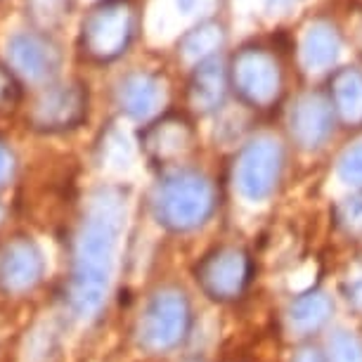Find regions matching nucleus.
I'll return each mask as SVG.
<instances>
[{
  "mask_svg": "<svg viewBox=\"0 0 362 362\" xmlns=\"http://www.w3.org/2000/svg\"><path fill=\"white\" fill-rule=\"evenodd\" d=\"M337 102L346 119H362V78L358 74H344L337 86Z\"/></svg>",
  "mask_w": 362,
  "mask_h": 362,
  "instance_id": "obj_16",
  "label": "nucleus"
},
{
  "mask_svg": "<svg viewBox=\"0 0 362 362\" xmlns=\"http://www.w3.org/2000/svg\"><path fill=\"white\" fill-rule=\"evenodd\" d=\"M218 38H221V33L214 26H204V29H197L189 36H185L182 47H185V54H189V57H202V54L211 52V47L218 43Z\"/></svg>",
  "mask_w": 362,
  "mask_h": 362,
  "instance_id": "obj_18",
  "label": "nucleus"
},
{
  "mask_svg": "<svg viewBox=\"0 0 362 362\" xmlns=\"http://www.w3.org/2000/svg\"><path fill=\"white\" fill-rule=\"evenodd\" d=\"M45 254L36 239L17 235L0 242V293L24 296L43 282Z\"/></svg>",
  "mask_w": 362,
  "mask_h": 362,
  "instance_id": "obj_6",
  "label": "nucleus"
},
{
  "mask_svg": "<svg viewBox=\"0 0 362 362\" xmlns=\"http://www.w3.org/2000/svg\"><path fill=\"white\" fill-rule=\"evenodd\" d=\"M19 95V86L15 76L5 69V66H0V105H10V102H15Z\"/></svg>",
  "mask_w": 362,
  "mask_h": 362,
  "instance_id": "obj_21",
  "label": "nucleus"
},
{
  "mask_svg": "<svg viewBox=\"0 0 362 362\" xmlns=\"http://www.w3.org/2000/svg\"><path fill=\"white\" fill-rule=\"evenodd\" d=\"M346 293H348V300H351L355 308H362V275L351 279V284H348Z\"/></svg>",
  "mask_w": 362,
  "mask_h": 362,
  "instance_id": "obj_23",
  "label": "nucleus"
},
{
  "mask_svg": "<svg viewBox=\"0 0 362 362\" xmlns=\"http://www.w3.org/2000/svg\"><path fill=\"white\" fill-rule=\"evenodd\" d=\"M251 275V261L242 249L221 247L197 265V282L214 300H232L244 291Z\"/></svg>",
  "mask_w": 362,
  "mask_h": 362,
  "instance_id": "obj_8",
  "label": "nucleus"
},
{
  "mask_svg": "<svg viewBox=\"0 0 362 362\" xmlns=\"http://www.w3.org/2000/svg\"><path fill=\"white\" fill-rule=\"evenodd\" d=\"M12 175H15V154L5 142H0V187L8 185Z\"/></svg>",
  "mask_w": 362,
  "mask_h": 362,
  "instance_id": "obj_22",
  "label": "nucleus"
},
{
  "mask_svg": "<svg viewBox=\"0 0 362 362\" xmlns=\"http://www.w3.org/2000/svg\"><path fill=\"white\" fill-rule=\"evenodd\" d=\"M332 362H362V344L346 332H339L329 341Z\"/></svg>",
  "mask_w": 362,
  "mask_h": 362,
  "instance_id": "obj_17",
  "label": "nucleus"
},
{
  "mask_svg": "<svg viewBox=\"0 0 362 362\" xmlns=\"http://www.w3.org/2000/svg\"><path fill=\"white\" fill-rule=\"evenodd\" d=\"M216 187L197 170H170L152 194V211L161 228L192 232L214 216Z\"/></svg>",
  "mask_w": 362,
  "mask_h": 362,
  "instance_id": "obj_2",
  "label": "nucleus"
},
{
  "mask_svg": "<svg viewBox=\"0 0 362 362\" xmlns=\"http://www.w3.org/2000/svg\"><path fill=\"white\" fill-rule=\"evenodd\" d=\"M166 98V88L156 76L145 71H135L119 83L116 90V100L119 107L124 109L126 116H131L135 121H145L159 112Z\"/></svg>",
  "mask_w": 362,
  "mask_h": 362,
  "instance_id": "obj_11",
  "label": "nucleus"
},
{
  "mask_svg": "<svg viewBox=\"0 0 362 362\" xmlns=\"http://www.w3.org/2000/svg\"><path fill=\"white\" fill-rule=\"evenodd\" d=\"M3 221H5V206L0 204V225H3Z\"/></svg>",
  "mask_w": 362,
  "mask_h": 362,
  "instance_id": "obj_25",
  "label": "nucleus"
},
{
  "mask_svg": "<svg viewBox=\"0 0 362 362\" xmlns=\"http://www.w3.org/2000/svg\"><path fill=\"white\" fill-rule=\"evenodd\" d=\"M279 168H282V152L277 142H251L242 149L235 166V185L239 194L254 204L268 199L279 180Z\"/></svg>",
  "mask_w": 362,
  "mask_h": 362,
  "instance_id": "obj_7",
  "label": "nucleus"
},
{
  "mask_svg": "<svg viewBox=\"0 0 362 362\" xmlns=\"http://www.w3.org/2000/svg\"><path fill=\"white\" fill-rule=\"evenodd\" d=\"M88 119V90L81 83L45 88L29 109V124L40 133H64Z\"/></svg>",
  "mask_w": 362,
  "mask_h": 362,
  "instance_id": "obj_5",
  "label": "nucleus"
},
{
  "mask_svg": "<svg viewBox=\"0 0 362 362\" xmlns=\"http://www.w3.org/2000/svg\"><path fill=\"white\" fill-rule=\"evenodd\" d=\"M225 95V76L221 64L209 59L197 66L192 86H189V102L199 112H211L223 102Z\"/></svg>",
  "mask_w": 362,
  "mask_h": 362,
  "instance_id": "obj_13",
  "label": "nucleus"
},
{
  "mask_svg": "<svg viewBox=\"0 0 362 362\" xmlns=\"http://www.w3.org/2000/svg\"><path fill=\"white\" fill-rule=\"evenodd\" d=\"M126 216L128 202L119 187H100L86 202L83 218L74 232L66 284V300L78 320H93L107 303Z\"/></svg>",
  "mask_w": 362,
  "mask_h": 362,
  "instance_id": "obj_1",
  "label": "nucleus"
},
{
  "mask_svg": "<svg viewBox=\"0 0 362 362\" xmlns=\"http://www.w3.org/2000/svg\"><path fill=\"white\" fill-rule=\"evenodd\" d=\"M192 327V305L185 291L161 286L147 298L135 322V344L149 355H166L182 346Z\"/></svg>",
  "mask_w": 362,
  "mask_h": 362,
  "instance_id": "obj_3",
  "label": "nucleus"
},
{
  "mask_svg": "<svg viewBox=\"0 0 362 362\" xmlns=\"http://www.w3.org/2000/svg\"><path fill=\"white\" fill-rule=\"evenodd\" d=\"M8 59L15 74L31 81V83L50 81L59 71V64H62V54H59L57 45L50 38L33 31L15 33L10 38Z\"/></svg>",
  "mask_w": 362,
  "mask_h": 362,
  "instance_id": "obj_10",
  "label": "nucleus"
},
{
  "mask_svg": "<svg viewBox=\"0 0 362 362\" xmlns=\"http://www.w3.org/2000/svg\"><path fill=\"white\" fill-rule=\"evenodd\" d=\"M329 131V112L320 102H300L291 116V133L300 145H317Z\"/></svg>",
  "mask_w": 362,
  "mask_h": 362,
  "instance_id": "obj_14",
  "label": "nucleus"
},
{
  "mask_svg": "<svg viewBox=\"0 0 362 362\" xmlns=\"http://www.w3.org/2000/svg\"><path fill=\"white\" fill-rule=\"evenodd\" d=\"M329 310L332 305L325 293H305V296H298L289 308L291 332H296L298 337H305V334L320 329L327 322V317H329Z\"/></svg>",
  "mask_w": 362,
  "mask_h": 362,
  "instance_id": "obj_15",
  "label": "nucleus"
},
{
  "mask_svg": "<svg viewBox=\"0 0 362 362\" xmlns=\"http://www.w3.org/2000/svg\"><path fill=\"white\" fill-rule=\"evenodd\" d=\"M339 223L344 225L348 235H362V194L341 206Z\"/></svg>",
  "mask_w": 362,
  "mask_h": 362,
  "instance_id": "obj_19",
  "label": "nucleus"
},
{
  "mask_svg": "<svg viewBox=\"0 0 362 362\" xmlns=\"http://www.w3.org/2000/svg\"><path fill=\"white\" fill-rule=\"evenodd\" d=\"M341 177L348 182H362V147L346 154L344 163H341Z\"/></svg>",
  "mask_w": 362,
  "mask_h": 362,
  "instance_id": "obj_20",
  "label": "nucleus"
},
{
  "mask_svg": "<svg viewBox=\"0 0 362 362\" xmlns=\"http://www.w3.org/2000/svg\"><path fill=\"white\" fill-rule=\"evenodd\" d=\"M140 142L149 159L166 163L173 161L175 156H180L189 147L192 128L180 116H163V119L145 128V133L140 135Z\"/></svg>",
  "mask_w": 362,
  "mask_h": 362,
  "instance_id": "obj_12",
  "label": "nucleus"
},
{
  "mask_svg": "<svg viewBox=\"0 0 362 362\" xmlns=\"http://www.w3.org/2000/svg\"><path fill=\"white\" fill-rule=\"evenodd\" d=\"M293 362H327V360L315 351V348H303V351L296 353Z\"/></svg>",
  "mask_w": 362,
  "mask_h": 362,
  "instance_id": "obj_24",
  "label": "nucleus"
},
{
  "mask_svg": "<svg viewBox=\"0 0 362 362\" xmlns=\"http://www.w3.org/2000/svg\"><path fill=\"white\" fill-rule=\"evenodd\" d=\"M232 81L237 93L254 107L270 105L279 93V71L275 59L258 47L237 54L232 64Z\"/></svg>",
  "mask_w": 362,
  "mask_h": 362,
  "instance_id": "obj_9",
  "label": "nucleus"
},
{
  "mask_svg": "<svg viewBox=\"0 0 362 362\" xmlns=\"http://www.w3.org/2000/svg\"><path fill=\"white\" fill-rule=\"evenodd\" d=\"M133 38V10L126 0H102L81 26V47L93 62H114Z\"/></svg>",
  "mask_w": 362,
  "mask_h": 362,
  "instance_id": "obj_4",
  "label": "nucleus"
}]
</instances>
